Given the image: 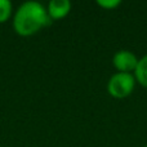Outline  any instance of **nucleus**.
Returning <instances> with one entry per match:
<instances>
[{
  "label": "nucleus",
  "mask_w": 147,
  "mask_h": 147,
  "mask_svg": "<svg viewBox=\"0 0 147 147\" xmlns=\"http://www.w3.org/2000/svg\"><path fill=\"white\" fill-rule=\"evenodd\" d=\"M51 23L47 8L39 1H25L13 16V28L20 36L35 35Z\"/></svg>",
  "instance_id": "nucleus-1"
},
{
  "label": "nucleus",
  "mask_w": 147,
  "mask_h": 147,
  "mask_svg": "<svg viewBox=\"0 0 147 147\" xmlns=\"http://www.w3.org/2000/svg\"><path fill=\"white\" fill-rule=\"evenodd\" d=\"M136 83L137 81H136L133 74L116 72L110 78L109 83H107V92L114 98H127L133 93Z\"/></svg>",
  "instance_id": "nucleus-2"
},
{
  "label": "nucleus",
  "mask_w": 147,
  "mask_h": 147,
  "mask_svg": "<svg viewBox=\"0 0 147 147\" xmlns=\"http://www.w3.org/2000/svg\"><path fill=\"white\" fill-rule=\"evenodd\" d=\"M138 58L133 52L121 49L116 52L112 57V65L117 70V72H125V74H133L136 71V67L138 65Z\"/></svg>",
  "instance_id": "nucleus-3"
},
{
  "label": "nucleus",
  "mask_w": 147,
  "mask_h": 147,
  "mask_svg": "<svg viewBox=\"0 0 147 147\" xmlns=\"http://www.w3.org/2000/svg\"><path fill=\"white\" fill-rule=\"evenodd\" d=\"M47 12L51 21L62 20L71 12V1L70 0H51L47 7Z\"/></svg>",
  "instance_id": "nucleus-4"
},
{
  "label": "nucleus",
  "mask_w": 147,
  "mask_h": 147,
  "mask_svg": "<svg viewBox=\"0 0 147 147\" xmlns=\"http://www.w3.org/2000/svg\"><path fill=\"white\" fill-rule=\"evenodd\" d=\"M136 78V81L140 84L141 86L147 89V54L140 58L138 65L136 67V71L133 72Z\"/></svg>",
  "instance_id": "nucleus-5"
},
{
  "label": "nucleus",
  "mask_w": 147,
  "mask_h": 147,
  "mask_svg": "<svg viewBox=\"0 0 147 147\" xmlns=\"http://www.w3.org/2000/svg\"><path fill=\"white\" fill-rule=\"evenodd\" d=\"M12 3L9 0H0V23L7 22L12 16Z\"/></svg>",
  "instance_id": "nucleus-6"
},
{
  "label": "nucleus",
  "mask_w": 147,
  "mask_h": 147,
  "mask_svg": "<svg viewBox=\"0 0 147 147\" xmlns=\"http://www.w3.org/2000/svg\"><path fill=\"white\" fill-rule=\"evenodd\" d=\"M97 4L103 9H115L121 4V1L120 0H98Z\"/></svg>",
  "instance_id": "nucleus-7"
},
{
  "label": "nucleus",
  "mask_w": 147,
  "mask_h": 147,
  "mask_svg": "<svg viewBox=\"0 0 147 147\" xmlns=\"http://www.w3.org/2000/svg\"><path fill=\"white\" fill-rule=\"evenodd\" d=\"M145 147H147V145H146V146H145Z\"/></svg>",
  "instance_id": "nucleus-8"
},
{
  "label": "nucleus",
  "mask_w": 147,
  "mask_h": 147,
  "mask_svg": "<svg viewBox=\"0 0 147 147\" xmlns=\"http://www.w3.org/2000/svg\"><path fill=\"white\" fill-rule=\"evenodd\" d=\"M0 147H1V145H0Z\"/></svg>",
  "instance_id": "nucleus-9"
}]
</instances>
